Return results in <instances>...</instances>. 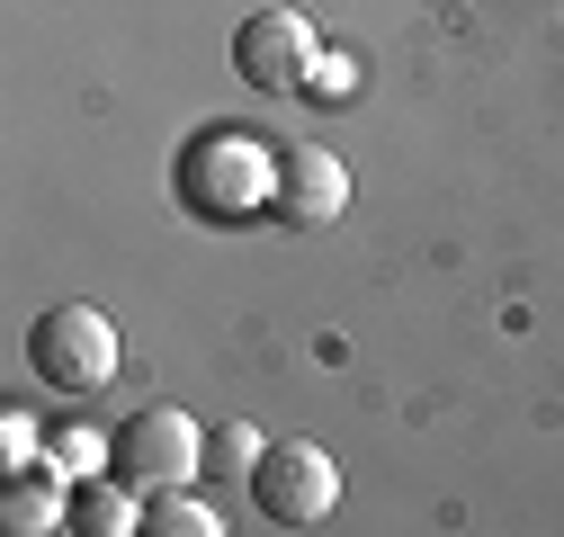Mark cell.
Masks as SVG:
<instances>
[{
  "label": "cell",
  "instance_id": "cell-1",
  "mask_svg": "<svg viewBox=\"0 0 564 537\" xmlns=\"http://www.w3.org/2000/svg\"><path fill=\"white\" fill-rule=\"evenodd\" d=\"M180 197L197 216H216V224H242V216L278 207V162L251 144V134H206V144H188V162H180Z\"/></svg>",
  "mask_w": 564,
  "mask_h": 537
},
{
  "label": "cell",
  "instance_id": "cell-2",
  "mask_svg": "<svg viewBox=\"0 0 564 537\" xmlns=\"http://www.w3.org/2000/svg\"><path fill=\"white\" fill-rule=\"evenodd\" d=\"M117 359H126V341H117V322H108L99 305H54V314H36V331H28V368H36L54 394H99V385L117 376Z\"/></svg>",
  "mask_w": 564,
  "mask_h": 537
},
{
  "label": "cell",
  "instance_id": "cell-3",
  "mask_svg": "<svg viewBox=\"0 0 564 537\" xmlns=\"http://www.w3.org/2000/svg\"><path fill=\"white\" fill-rule=\"evenodd\" d=\"M251 502H260L278 528H314V519H332V511H340V465H332V448H314V439H278V448L260 457V475H251Z\"/></svg>",
  "mask_w": 564,
  "mask_h": 537
},
{
  "label": "cell",
  "instance_id": "cell-4",
  "mask_svg": "<svg viewBox=\"0 0 564 537\" xmlns=\"http://www.w3.org/2000/svg\"><path fill=\"white\" fill-rule=\"evenodd\" d=\"M117 465L134 484H197V465H206V430L180 413V403H144L126 430H117Z\"/></svg>",
  "mask_w": 564,
  "mask_h": 537
},
{
  "label": "cell",
  "instance_id": "cell-5",
  "mask_svg": "<svg viewBox=\"0 0 564 537\" xmlns=\"http://www.w3.org/2000/svg\"><path fill=\"white\" fill-rule=\"evenodd\" d=\"M314 19L305 10H260V19H242V36H234V73L251 81V90H305V73H314Z\"/></svg>",
  "mask_w": 564,
  "mask_h": 537
},
{
  "label": "cell",
  "instance_id": "cell-6",
  "mask_svg": "<svg viewBox=\"0 0 564 537\" xmlns=\"http://www.w3.org/2000/svg\"><path fill=\"white\" fill-rule=\"evenodd\" d=\"M340 207H349V171H340V153H323V144H296V153H278V224H296V233H314V224H340Z\"/></svg>",
  "mask_w": 564,
  "mask_h": 537
},
{
  "label": "cell",
  "instance_id": "cell-7",
  "mask_svg": "<svg viewBox=\"0 0 564 537\" xmlns=\"http://www.w3.org/2000/svg\"><path fill=\"white\" fill-rule=\"evenodd\" d=\"M0 528H19V537H45V528H73V475H19L10 493H0Z\"/></svg>",
  "mask_w": 564,
  "mask_h": 537
},
{
  "label": "cell",
  "instance_id": "cell-8",
  "mask_svg": "<svg viewBox=\"0 0 564 537\" xmlns=\"http://www.w3.org/2000/svg\"><path fill=\"white\" fill-rule=\"evenodd\" d=\"M134 484V475H126ZM117 475H82L73 484V528L82 537H126V528H144V502H134Z\"/></svg>",
  "mask_w": 564,
  "mask_h": 537
},
{
  "label": "cell",
  "instance_id": "cell-9",
  "mask_svg": "<svg viewBox=\"0 0 564 537\" xmlns=\"http://www.w3.org/2000/svg\"><path fill=\"white\" fill-rule=\"evenodd\" d=\"M260 457H269V439H260L251 421L206 430V475H234V484H251V475H260Z\"/></svg>",
  "mask_w": 564,
  "mask_h": 537
},
{
  "label": "cell",
  "instance_id": "cell-10",
  "mask_svg": "<svg viewBox=\"0 0 564 537\" xmlns=\"http://www.w3.org/2000/svg\"><path fill=\"white\" fill-rule=\"evenodd\" d=\"M144 528H162V537H216L225 519L206 511L188 484H162V493H153V511H144Z\"/></svg>",
  "mask_w": 564,
  "mask_h": 537
},
{
  "label": "cell",
  "instance_id": "cell-11",
  "mask_svg": "<svg viewBox=\"0 0 564 537\" xmlns=\"http://www.w3.org/2000/svg\"><path fill=\"white\" fill-rule=\"evenodd\" d=\"M108 448L117 439H99V430H63V439H45V465H54V475H99V465H108Z\"/></svg>",
  "mask_w": 564,
  "mask_h": 537
},
{
  "label": "cell",
  "instance_id": "cell-12",
  "mask_svg": "<svg viewBox=\"0 0 564 537\" xmlns=\"http://www.w3.org/2000/svg\"><path fill=\"white\" fill-rule=\"evenodd\" d=\"M349 81H359V73H349L340 54H314V73H305V99H323V108H332V99H349Z\"/></svg>",
  "mask_w": 564,
  "mask_h": 537
},
{
  "label": "cell",
  "instance_id": "cell-13",
  "mask_svg": "<svg viewBox=\"0 0 564 537\" xmlns=\"http://www.w3.org/2000/svg\"><path fill=\"white\" fill-rule=\"evenodd\" d=\"M0 457H10V465H28V457H36V430H28L19 413H10V421H0Z\"/></svg>",
  "mask_w": 564,
  "mask_h": 537
}]
</instances>
